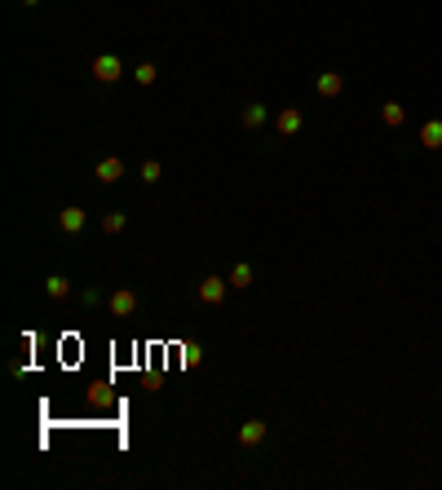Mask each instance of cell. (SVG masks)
Listing matches in <instances>:
<instances>
[{
    "instance_id": "obj_1",
    "label": "cell",
    "mask_w": 442,
    "mask_h": 490,
    "mask_svg": "<svg viewBox=\"0 0 442 490\" xmlns=\"http://www.w3.org/2000/svg\"><path fill=\"white\" fill-rule=\"evenodd\" d=\"M93 76H98V85H115V80L124 76V62H119L115 53H98L93 58Z\"/></svg>"
},
{
    "instance_id": "obj_2",
    "label": "cell",
    "mask_w": 442,
    "mask_h": 490,
    "mask_svg": "<svg viewBox=\"0 0 442 490\" xmlns=\"http://www.w3.org/2000/svg\"><path fill=\"white\" fill-rule=\"evenodd\" d=\"M301 124H305L301 106H283V111L274 115V128H279V137H296V133H301Z\"/></svg>"
},
{
    "instance_id": "obj_3",
    "label": "cell",
    "mask_w": 442,
    "mask_h": 490,
    "mask_svg": "<svg viewBox=\"0 0 442 490\" xmlns=\"http://www.w3.org/2000/svg\"><path fill=\"white\" fill-rule=\"evenodd\" d=\"M226 292H230V279H217V274H208V279L199 283V301L204 305H221Z\"/></svg>"
},
{
    "instance_id": "obj_4",
    "label": "cell",
    "mask_w": 442,
    "mask_h": 490,
    "mask_svg": "<svg viewBox=\"0 0 442 490\" xmlns=\"http://www.w3.org/2000/svg\"><path fill=\"white\" fill-rule=\"evenodd\" d=\"M85 221H89L85 208H62V212H58V225H62V234H80V230H85Z\"/></svg>"
},
{
    "instance_id": "obj_5",
    "label": "cell",
    "mask_w": 442,
    "mask_h": 490,
    "mask_svg": "<svg viewBox=\"0 0 442 490\" xmlns=\"http://www.w3.org/2000/svg\"><path fill=\"white\" fill-rule=\"evenodd\" d=\"M345 93V76L341 71H323L318 76V98H341Z\"/></svg>"
},
{
    "instance_id": "obj_6",
    "label": "cell",
    "mask_w": 442,
    "mask_h": 490,
    "mask_svg": "<svg viewBox=\"0 0 442 490\" xmlns=\"http://www.w3.org/2000/svg\"><path fill=\"white\" fill-rule=\"evenodd\" d=\"M266 119H270V106L266 102H248L244 115H239V124H244V128H261Z\"/></svg>"
},
{
    "instance_id": "obj_7",
    "label": "cell",
    "mask_w": 442,
    "mask_h": 490,
    "mask_svg": "<svg viewBox=\"0 0 442 490\" xmlns=\"http://www.w3.org/2000/svg\"><path fill=\"white\" fill-rule=\"evenodd\" d=\"M119 177H124V159H115V155H106V159L98 164V182H102V186H115Z\"/></svg>"
},
{
    "instance_id": "obj_8",
    "label": "cell",
    "mask_w": 442,
    "mask_h": 490,
    "mask_svg": "<svg viewBox=\"0 0 442 490\" xmlns=\"http://www.w3.org/2000/svg\"><path fill=\"white\" fill-rule=\"evenodd\" d=\"M133 309H137V292L119 288V292L111 296V314H115V318H128V314H133Z\"/></svg>"
},
{
    "instance_id": "obj_9",
    "label": "cell",
    "mask_w": 442,
    "mask_h": 490,
    "mask_svg": "<svg viewBox=\"0 0 442 490\" xmlns=\"http://www.w3.org/2000/svg\"><path fill=\"white\" fill-rule=\"evenodd\" d=\"M261 441H266V424H261V420L239 424V446H261Z\"/></svg>"
},
{
    "instance_id": "obj_10",
    "label": "cell",
    "mask_w": 442,
    "mask_h": 490,
    "mask_svg": "<svg viewBox=\"0 0 442 490\" xmlns=\"http://www.w3.org/2000/svg\"><path fill=\"white\" fill-rule=\"evenodd\" d=\"M44 296H49V301H67V296H71V279L49 274V279H44Z\"/></svg>"
},
{
    "instance_id": "obj_11",
    "label": "cell",
    "mask_w": 442,
    "mask_h": 490,
    "mask_svg": "<svg viewBox=\"0 0 442 490\" xmlns=\"http://www.w3.org/2000/svg\"><path fill=\"white\" fill-rule=\"evenodd\" d=\"M420 146L425 150H442V119H429L420 128Z\"/></svg>"
},
{
    "instance_id": "obj_12",
    "label": "cell",
    "mask_w": 442,
    "mask_h": 490,
    "mask_svg": "<svg viewBox=\"0 0 442 490\" xmlns=\"http://www.w3.org/2000/svg\"><path fill=\"white\" fill-rule=\"evenodd\" d=\"M226 279H230V288H239V292H244V288H253V265H248V261H239V265H235L230 274H226Z\"/></svg>"
},
{
    "instance_id": "obj_13",
    "label": "cell",
    "mask_w": 442,
    "mask_h": 490,
    "mask_svg": "<svg viewBox=\"0 0 442 490\" xmlns=\"http://www.w3.org/2000/svg\"><path fill=\"white\" fill-rule=\"evenodd\" d=\"M380 119H385V128H398L407 119V111H402V102H385L380 106Z\"/></svg>"
},
{
    "instance_id": "obj_14",
    "label": "cell",
    "mask_w": 442,
    "mask_h": 490,
    "mask_svg": "<svg viewBox=\"0 0 442 490\" xmlns=\"http://www.w3.org/2000/svg\"><path fill=\"white\" fill-rule=\"evenodd\" d=\"M137 177H142V182H146V186H155V182H160V177H164L160 159H146V164H142V168H137Z\"/></svg>"
},
{
    "instance_id": "obj_15",
    "label": "cell",
    "mask_w": 442,
    "mask_h": 490,
    "mask_svg": "<svg viewBox=\"0 0 442 490\" xmlns=\"http://www.w3.org/2000/svg\"><path fill=\"white\" fill-rule=\"evenodd\" d=\"M155 76H160V67H155V62H137V67H133V80H137V85H155Z\"/></svg>"
},
{
    "instance_id": "obj_16",
    "label": "cell",
    "mask_w": 442,
    "mask_h": 490,
    "mask_svg": "<svg viewBox=\"0 0 442 490\" xmlns=\"http://www.w3.org/2000/svg\"><path fill=\"white\" fill-rule=\"evenodd\" d=\"M124 221H128L124 212H106V217H102V230H106V234H119V230H124Z\"/></svg>"
},
{
    "instance_id": "obj_17",
    "label": "cell",
    "mask_w": 442,
    "mask_h": 490,
    "mask_svg": "<svg viewBox=\"0 0 442 490\" xmlns=\"http://www.w3.org/2000/svg\"><path fill=\"white\" fill-rule=\"evenodd\" d=\"M22 5H27V9H35V5H40V0H22Z\"/></svg>"
}]
</instances>
